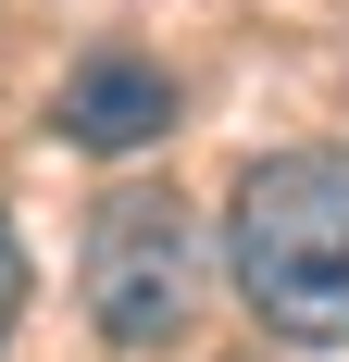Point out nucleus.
<instances>
[{"label":"nucleus","instance_id":"1","mask_svg":"<svg viewBox=\"0 0 349 362\" xmlns=\"http://www.w3.org/2000/svg\"><path fill=\"white\" fill-rule=\"evenodd\" d=\"M225 275L275 337H349V150H262L225 200Z\"/></svg>","mask_w":349,"mask_h":362},{"label":"nucleus","instance_id":"2","mask_svg":"<svg viewBox=\"0 0 349 362\" xmlns=\"http://www.w3.org/2000/svg\"><path fill=\"white\" fill-rule=\"evenodd\" d=\"M187 313H200V238H187V213L162 187L100 200V225H88V325L112 350H162Z\"/></svg>","mask_w":349,"mask_h":362},{"label":"nucleus","instance_id":"3","mask_svg":"<svg viewBox=\"0 0 349 362\" xmlns=\"http://www.w3.org/2000/svg\"><path fill=\"white\" fill-rule=\"evenodd\" d=\"M162 125H174V75L162 63H138V50L75 63V88H63V138L75 150H150Z\"/></svg>","mask_w":349,"mask_h":362},{"label":"nucleus","instance_id":"4","mask_svg":"<svg viewBox=\"0 0 349 362\" xmlns=\"http://www.w3.org/2000/svg\"><path fill=\"white\" fill-rule=\"evenodd\" d=\"M13 313H25V238L0 225V337H13Z\"/></svg>","mask_w":349,"mask_h":362}]
</instances>
